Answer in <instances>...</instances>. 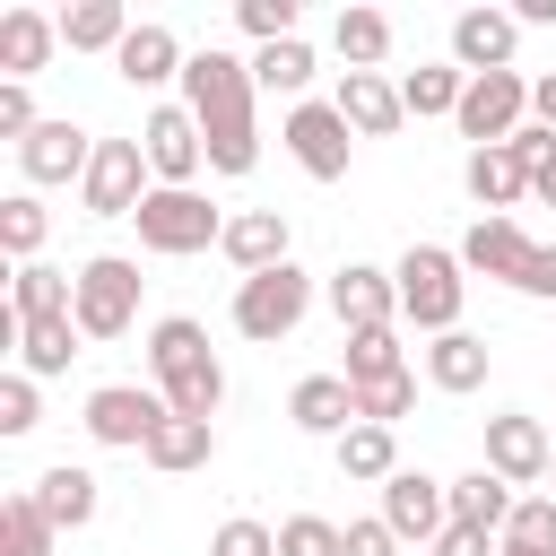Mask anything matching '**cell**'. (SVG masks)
<instances>
[{
    "mask_svg": "<svg viewBox=\"0 0 556 556\" xmlns=\"http://www.w3.org/2000/svg\"><path fill=\"white\" fill-rule=\"evenodd\" d=\"M139 460H148V469H165V478L208 469V460H217V426H208V417H174V408H165V426L148 434V452H139Z\"/></svg>",
    "mask_w": 556,
    "mask_h": 556,
    "instance_id": "cell-23",
    "label": "cell"
},
{
    "mask_svg": "<svg viewBox=\"0 0 556 556\" xmlns=\"http://www.w3.org/2000/svg\"><path fill=\"white\" fill-rule=\"evenodd\" d=\"M235 26L252 43H287L295 35V0H235Z\"/></svg>",
    "mask_w": 556,
    "mask_h": 556,
    "instance_id": "cell-42",
    "label": "cell"
},
{
    "mask_svg": "<svg viewBox=\"0 0 556 556\" xmlns=\"http://www.w3.org/2000/svg\"><path fill=\"white\" fill-rule=\"evenodd\" d=\"M43 235H52L43 200H35V191H9V200H0V252H9L17 269H26V261L43 252Z\"/></svg>",
    "mask_w": 556,
    "mask_h": 556,
    "instance_id": "cell-35",
    "label": "cell"
},
{
    "mask_svg": "<svg viewBox=\"0 0 556 556\" xmlns=\"http://www.w3.org/2000/svg\"><path fill=\"white\" fill-rule=\"evenodd\" d=\"M148 374H156V391H165L174 417H208V426H217L226 365H217V348H208V330H200L191 313H165V321L148 330Z\"/></svg>",
    "mask_w": 556,
    "mask_h": 556,
    "instance_id": "cell-2",
    "label": "cell"
},
{
    "mask_svg": "<svg viewBox=\"0 0 556 556\" xmlns=\"http://www.w3.org/2000/svg\"><path fill=\"white\" fill-rule=\"evenodd\" d=\"M139 261H122V252H96V261H78V304H70V321H78V339H122L130 321H139Z\"/></svg>",
    "mask_w": 556,
    "mask_h": 556,
    "instance_id": "cell-5",
    "label": "cell"
},
{
    "mask_svg": "<svg viewBox=\"0 0 556 556\" xmlns=\"http://www.w3.org/2000/svg\"><path fill=\"white\" fill-rule=\"evenodd\" d=\"M530 235H521V217H478L469 235H460V269H478V278H504V287H521V269H530Z\"/></svg>",
    "mask_w": 556,
    "mask_h": 556,
    "instance_id": "cell-19",
    "label": "cell"
},
{
    "mask_svg": "<svg viewBox=\"0 0 556 556\" xmlns=\"http://www.w3.org/2000/svg\"><path fill=\"white\" fill-rule=\"evenodd\" d=\"M530 200H539V208H556V156H539V165H530Z\"/></svg>",
    "mask_w": 556,
    "mask_h": 556,
    "instance_id": "cell-49",
    "label": "cell"
},
{
    "mask_svg": "<svg viewBox=\"0 0 556 556\" xmlns=\"http://www.w3.org/2000/svg\"><path fill=\"white\" fill-rule=\"evenodd\" d=\"M70 304H78V278L52 269V261H26V269L9 278V313H17V321H61Z\"/></svg>",
    "mask_w": 556,
    "mask_h": 556,
    "instance_id": "cell-29",
    "label": "cell"
},
{
    "mask_svg": "<svg viewBox=\"0 0 556 556\" xmlns=\"http://www.w3.org/2000/svg\"><path fill=\"white\" fill-rule=\"evenodd\" d=\"M278 556H348V530L321 513H287L278 521Z\"/></svg>",
    "mask_w": 556,
    "mask_h": 556,
    "instance_id": "cell-39",
    "label": "cell"
},
{
    "mask_svg": "<svg viewBox=\"0 0 556 556\" xmlns=\"http://www.w3.org/2000/svg\"><path fill=\"white\" fill-rule=\"evenodd\" d=\"M78 426H87L104 452H148V434L165 426V391H139V382H96Z\"/></svg>",
    "mask_w": 556,
    "mask_h": 556,
    "instance_id": "cell-8",
    "label": "cell"
},
{
    "mask_svg": "<svg viewBox=\"0 0 556 556\" xmlns=\"http://www.w3.org/2000/svg\"><path fill=\"white\" fill-rule=\"evenodd\" d=\"M547 478H556V460H547Z\"/></svg>",
    "mask_w": 556,
    "mask_h": 556,
    "instance_id": "cell-52",
    "label": "cell"
},
{
    "mask_svg": "<svg viewBox=\"0 0 556 556\" xmlns=\"http://www.w3.org/2000/svg\"><path fill=\"white\" fill-rule=\"evenodd\" d=\"M391 278H400V321H408V330H426V339L460 330V304H469L460 252H443V243H408Z\"/></svg>",
    "mask_w": 556,
    "mask_h": 556,
    "instance_id": "cell-3",
    "label": "cell"
},
{
    "mask_svg": "<svg viewBox=\"0 0 556 556\" xmlns=\"http://www.w3.org/2000/svg\"><path fill=\"white\" fill-rule=\"evenodd\" d=\"M348 556H400V530L374 513V521H348Z\"/></svg>",
    "mask_w": 556,
    "mask_h": 556,
    "instance_id": "cell-45",
    "label": "cell"
},
{
    "mask_svg": "<svg viewBox=\"0 0 556 556\" xmlns=\"http://www.w3.org/2000/svg\"><path fill=\"white\" fill-rule=\"evenodd\" d=\"M504 539H513V547H547V556H556V495H521V504H513V521H504Z\"/></svg>",
    "mask_w": 556,
    "mask_h": 556,
    "instance_id": "cell-40",
    "label": "cell"
},
{
    "mask_svg": "<svg viewBox=\"0 0 556 556\" xmlns=\"http://www.w3.org/2000/svg\"><path fill=\"white\" fill-rule=\"evenodd\" d=\"M208 556H278V530H269V521H252V513H235V521H217V530H208Z\"/></svg>",
    "mask_w": 556,
    "mask_h": 556,
    "instance_id": "cell-41",
    "label": "cell"
},
{
    "mask_svg": "<svg viewBox=\"0 0 556 556\" xmlns=\"http://www.w3.org/2000/svg\"><path fill=\"white\" fill-rule=\"evenodd\" d=\"M70 356H78V321L70 313L61 321H17V374L52 382V374H70Z\"/></svg>",
    "mask_w": 556,
    "mask_h": 556,
    "instance_id": "cell-30",
    "label": "cell"
},
{
    "mask_svg": "<svg viewBox=\"0 0 556 556\" xmlns=\"http://www.w3.org/2000/svg\"><path fill=\"white\" fill-rule=\"evenodd\" d=\"M26 495L43 504V521H52L61 539H70V530H87V521H96V504H104V495H96V469H70V460H61V469H43Z\"/></svg>",
    "mask_w": 556,
    "mask_h": 556,
    "instance_id": "cell-24",
    "label": "cell"
},
{
    "mask_svg": "<svg viewBox=\"0 0 556 556\" xmlns=\"http://www.w3.org/2000/svg\"><path fill=\"white\" fill-rule=\"evenodd\" d=\"M460 182H469V200H478L486 217H513V208L530 200V165L513 156V139H504V148H469Z\"/></svg>",
    "mask_w": 556,
    "mask_h": 556,
    "instance_id": "cell-21",
    "label": "cell"
},
{
    "mask_svg": "<svg viewBox=\"0 0 556 556\" xmlns=\"http://www.w3.org/2000/svg\"><path fill=\"white\" fill-rule=\"evenodd\" d=\"M513 17H521V26H556V0H521Z\"/></svg>",
    "mask_w": 556,
    "mask_h": 556,
    "instance_id": "cell-50",
    "label": "cell"
},
{
    "mask_svg": "<svg viewBox=\"0 0 556 556\" xmlns=\"http://www.w3.org/2000/svg\"><path fill=\"white\" fill-rule=\"evenodd\" d=\"M495 556H547V547H513V539H495Z\"/></svg>",
    "mask_w": 556,
    "mask_h": 556,
    "instance_id": "cell-51",
    "label": "cell"
},
{
    "mask_svg": "<svg viewBox=\"0 0 556 556\" xmlns=\"http://www.w3.org/2000/svg\"><path fill=\"white\" fill-rule=\"evenodd\" d=\"M113 70H122V87H165V78H182V70H191V52H182V35H174V26L139 17V26H130V43L113 52Z\"/></svg>",
    "mask_w": 556,
    "mask_h": 556,
    "instance_id": "cell-20",
    "label": "cell"
},
{
    "mask_svg": "<svg viewBox=\"0 0 556 556\" xmlns=\"http://www.w3.org/2000/svg\"><path fill=\"white\" fill-rule=\"evenodd\" d=\"M330 43H339L348 70H382V52H391V17H382V9H339Z\"/></svg>",
    "mask_w": 556,
    "mask_h": 556,
    "instance_id": "cell-34",
    "label": "cell"
},
{
    "mask_svg": "<svg viewBox=\"0 0 556 556\" xmlns=\"http://www.w3.org/2000/svg\"><path fill=\"white\" fill-rule=\"evenodd\" d=\"M382 521L400 530V547H434V539L452 530V486L426 478V469H400V478L382 486Z\"/></svg>",
    "mask_w": 556,
    "mask_h": 556,
    "instance_id": "cell-13",
    "label": "cell"
},
{
    "mask_svg": "<svg viewBox=\"0 0 556 556\" xmlns=\"http://www.w3.org/2000/svg\"><path fill=\"white\" fill-rule=\"evenodd\" d=\"M278 139H287V156L313 174V182H348V148H356V130L339 122V104H287V122H278Z\"/></svg>",
    "mask_w": 556,
    "mask_h": 556,
    "instance_id": "cell-11",
    "label": "cell"
},
{
    "mask_svg": "<svg viewBox=\"0 0 556 556\" xmlns=\"http://www.w3.org/2000/svg\"><path fill=\"white\" fill-rule=\"evenodd\" d=\"M87 165H96V139L78 130V122H35L26 139H17V174L43 191V182H87Z\"/></svg>",
    "mask_w": 556,
    "mask_h": 556,
    "instance_id": "cell-15",
    "label": "cell"
},
{
    "mask_svg": "<svg viewBox=\"0 0 556 556\" xmlns=\"http://www.w3.org/2000/svg\"><path fill=\"white\" fill-rule=\"evenodd\" d=\"M513 52H521V17H513V9H460V17H452V61H460L469 78L513 70Z\"/></svg>",
    "mask_w": 556,
    "mask_h": 556,
    "instance_id": "cell-16",
    "label": "cell"
},
{
    "mask_svg": "<svg viewBox=\"0 0 556 556\" xmlns=\"http://www.w3.org/2000/svg\"><path fill=\"white\" fill-rule=\"evenodd\" d=\"M287 243H295V235H287V208H235V217H226V243H217V252H226V261H235L243 278H261V269L295 261Z\"/></svg>",
    "mask_w": 556,
    "mask_h": 556,
    "instance_id": "cell-18",
    "label": "cell"
},
{
    "mask_svg": "<svg viewBox=\"0 0 556 556\" xmlns=\"http://www.w3.org/2000/svg\"><path fill=\"white\" fill-rule=\"evenodd\" d=\"M521 295L556 304V243H539V252H530V269H521Z\"/></svg>",
    "mask_w": 556,
    "mask_h": 556,
    "instance_id": "cell-46",
    "label": "cell"
},
{
    "mask_svg": "<svg viewBox=\"0 0 556 556\" xmlns=\"http://www.w3.org/2000/svg\"><path fill=\"white\" fill-rule=\"evenodd\" d=\"M434 556H495V539H486V530H469V521H452V530L434 539Z\"/></svg>",
    "mask_w": 556,
    "mask_h": 556,
    "instance_id": "cell-47",
    "label": "cell"
},
{
    "mask_svg": "<svg viewBox=\"0 0 556 556\" xmlns=\"http://www.w3.org/2000/svg\"><path fill=\"white\" fill-rule=\"evenodd\" d=\"M547 460H556V434H547L539 417H521V408L486 417V469H495L504 486H539Z\"/></svg>",
    "mask_w": 556,
    "mask_h": 556,
    "instance_id": "cell-14",
    "label": "cell"
},
{
    "mask_svg": "<svg viewBox=\"0 0 556 556\" xmlns=\"http://www.w3.org/2000/svg\"><path fill=\"white\" fill-rule=\"evenodd\" d=\"M287 426L295 434H348L356 426V391H348V374H304L295 391H287Z\"/></svg>",
    "mask_w": 556,
    "mask_h": 556,
    "instance_id": "cell-22",
    "label": "cell"
},
{
    "mask_svg": "<svg viewBox=\"0 0 556 556\" xmlns=\"http://www.w3.org/2000/svg\"><path fill=\"white\" fill-rule=\"evenodd\" d=\"M382 374H408L400 330H356V339H348V382H382Z\"/></svg>",
    "mask_w": 556,
    "mask_h": 556,
    "instance_id": "cell-38",
    "label": "cell"
},
{
    "mask_svg": "<svg viewBox=\"0 0 556 556\" xmlns=\"http://www.w3.org/2000/svg\"><path fill=\"white\" fill-rule=\"evenodd\" d=\"M61 547V530L43 521V504L35 495H9L0 504V556H52Z\"/></svg>",
    "mask_w": 556,
    "mask_h": 556,
    "instance_id": "cell-36",
    "label": "cell"
},
{
    "mask_svg": "<svg viewBox=\"0 0 556 556\" xmlns=\"http://www.w3.org/2000/svg\"><path fill=\"white\" fill-rule=\"evenodd\" d=\"M43 113H35V96H26V78H0V139H26Z\"/></svg>",
    "mask_w": 556,
    "mask_h": 556,
    "instance_id": "cell-44",
    "label": "cell"
},
{
    "mask_svg": "<svg viewBox=\"0 0 556 556\" xmlns=\"http://www.w3.org/2000/svg\"><path fill=\"white\" fill-rule=\"evenodd\" d=\"M130 26H139V17H130L122 0H70V9H61V43H70V52H122Z\"/></svg>",
    "mask_w": 556,
    "mask_h": 556,
    "instance_id": "cell-28",
    "label": "cell"
},
{
    "mask_svg": "<svg viewBox=\"0 0 556 556\" xmlns=\"http://www.w3.org/2000/svg\"><path fill=\"white\" fill-rule=\"evenodd\" d=\"M339 122L356 130V139H391L400 122H408V104H400V78H382V70H339Z\"/></svg>",
    "mask_w": 556,
    "mask_h": 556,
    "instance_id": "cell-17",
    "label": "cell"
},
{
    "mask_svg": "<svg viewBox=\"0 0 556 556\" xmlns=\"http://www.w3.org/2000/svg\"><path fill=\"white\" fill-rule=\"evenodd\" d=\"M130 226H139V243H148L156 261H191V252L226 243V217H217L200 191H148Z\"/></svg>",
    "mask_w": 556,
    "mask_h": 556,
    "instance_id": "cell-6",
    "label": "cell"
},
{
    "mask_svg": "<svg viewBox=\"0 0 556 556\" xmlns=\"http://www.w3.org/2000/svg\"><path fill=\"white\" fill-rule=\"evenodd\" d=\"M330 313H339L348 339L356 330H400V278L374 269V261H348V269H330Z\"/></svg>",
    "mask_w": 556,
    "mask_h": 556,
    "instance_id": "cell-12",
    "label": "cell"
},
{
    "mask_svg": "<svg viewBox=\"0 0 556 556\" xmlns=\"http://www.w3.org/2000/svg\"><path fill=\"white\" fill-rule=\"evenodd\" d=\"M313 70H321V61H313V43H304V35H287V43H261V52H252V87H269V96H295V104H304Z\"/></svg>",
    "mask_w": 556,
    "mask_h": 556,
    "instance_id": "cell-32",
    "label": "cell"
},
{
    "mask_svg": "<svg viewBox=\"0 0 556 556\" xmlns=\"http://www.w3.org/2000/svg\"><path fill=\"white\" fill-rule=\"evenodd\" d=\"M460 96H469V70H460V61H426V70H408V78H400V104H408L417 122L460 113Z\"/></svg>",
    "mask_w": 556,
    "mask_h": 556,
    "instance_id": "cell-33",
    "label": "cell"
},
{
    "mask_svg": "<svg viewBox=\"0 0 556 556\" xmlns=\"http://www.w3.org/2000/svg\"><path fill=\"white\" fill-rule=\"evenodd\" d=\"M182 104H191V122H200V139H208V174H252L261 165V122H252V61H235V52H191V70H182Z\"/></svg>",
    "mask_w": 556,
    "mask_h": 556,
    "instance_id": "cell-1",
    "label": "cell"
},
{
    "mask_svg": "<svg viewBox=\"0 0 556 556\" xmlns=\"http://www.w3.org/2000/svg\"><path fill=\"white\" fill-rule=\"evenodd\" d=\"M304 313H313V278H304L295 261H278V269H261V278H235V330H243L252 348L295 339Z\"/></svg>",
    "mask_w": 556,
    "mask_h": 556,
    "instance_id": "cell-4",
    "label": "cell"
},
{
    "mask_svg": "<svg viewBox=\"0 0 556 556\" xmlns=\"http://www.w3.org/2000/svg\"><path fill=\"white\" fill-rule=\"evenodd\" d=\"M148 191H156L148 148H139V139H96V165H87V182H78L87 217H139Z\"/></svg>",
    "mask_w": 556,
    "mask_h": 556,
    "instance_id": "cell-7",
    "label": "cell"
},
{
    "mask_svg": "<svg viewBox=\"0 0 556 556\" xmlns=\"http://www.w3.org/2000/svg\"><path fill=\"white\" fill-rule=\"evenodd\" d=\"M460 139L469 148H504L521 122H530V78L521 70H486V78H469V96H460Z\"/></svg>",
    "mask_w": 556,
    "mask_h": 556,
    "instance_id": "cell-9",
    "label": "cell"
},
{
    "mask_svg": "<svg viewBox=\"0 0 556 556\" xmlns=\"http://www.w3.org/2000/svg\"><path fill=\"white\" fill-rule=\"evenodd\" d=\"M513 504H521V495H513V486H504V478H495L486 460L452 478V521H469V530H486V539H504V521H513Z\"/></svg>",
    "mask_w": 556,
    "mask_h": 556,
    "instance_id": "cell-27",
    "label": "cell"
},
{
    "mask_svg": "<svg viewBox=\"0 0 556 556\" xmlns=\"http://www.w3.org/2000/svg\"><path fill=\"white\" fill-rule=\"evenodd\" d=\"M426 382H434V391H478V382H486V339H478V330H443V339L426 348Z\"/></svg>",
    "mask_w": 556,
    "mask_h": 556,
    "instance_id": "cell-31",
    "label": "cell"
},
{
    "mask_svg": "<svg viewBox=\"0 0 556 556\" xmlns=\"http://www.w3.org/2000/svg\"><path fill=\"white\" fill-rule=\"evenodd\" d=\"M52 52H61V17H43V9H9L0 17V70L9 78H35Z\"/></svg>",
    "mask_w": 556,
    "mask_h": 556,
    "instance_id": "cell-25",
    "label": "cell"
},
{
    "mask_svg": "<svg viewBox=\"0 0 556 556\" xmlns=\"http://www.w3.org/2000/svg\"><path fill=\"white\" fill-rule=\"evenodd\" d=\"M356 391V426H400L417 408V374H382V382H348Z\"/></svg>",
    "mask_w": 556,
    "mask_h": 556,
    "instance_id": "cell-37",
    "label": "cell"
},
{
    "mask_svg": "<svg viewBox=\"0 0 556 556\" xmlns=\"http://www.w3.org/2000/svg\"><path fill=\"white\" fill-rule=\"evenodd\" d=\"M330 460H339V478H356V486H391V478H400V434H391V426H348V434L330 443Z\"/></svg>",
    "mask_w": 556,
    "mask_h": 556,
    "instance_id": "cell-26",
    "label": "cell"
},
{
    "mask_svg": "<svg viewBox=\"0 0 556 556\" xmlns=\"http://www.w3.org/2000/svg\"><path fill=\"white\" fill-rule=\"evenodd\" d=\"M139 148H148L156 191H191V182H200V165H208V139H200L191 104H156V113L139 122Z\"/></svg>",
    "mask_w": 556,
    "mask_h": 556,
    "instance_id": "cell-10",
    "label": "cell"
},
{
    "mask_svg": "<svg viewBox=\"0 0 556 556\" xmlns=\"http://www.w3.org/2000/svg\"><path fill=\"white\" fill-rule=\"evenodd\" d=\"M35 426H43L35 374H0V434H35Z\"/></svg>",
    "mask_w": 556,
    "mask_h": 556,
    "instance_id": "cell-43",
    "label": "cell"
},
{
    "mask_svg": "<svg viewBox=\"0 0 556 556\" xmlns=\"http://www.w3.org/2000/svg\"><path fill=\"white\" fill-rule=\"evenodd\" d=\"M530 122H547V130H556V70H547V78H530Z\"/></svg>",
    "mask_w": 556,
    "mask_h": 556,
    "instance_id": "cell-48",
    "label": "cell"
}]
</instances>
